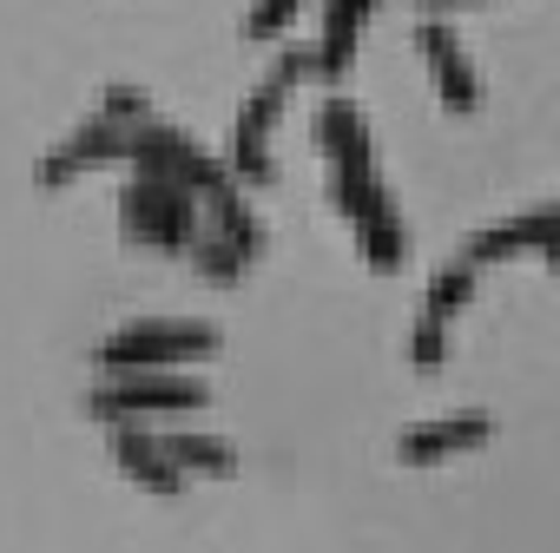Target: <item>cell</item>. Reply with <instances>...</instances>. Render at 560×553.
<instances>
[{
    "mask_svg": "<svg viewBox=\"0 0 560 553\" xmlns=\"http://www.w3.org/2000/svg\"><path fill=\"white\" fill-rule=\"evenodd\" d=\"M198 224H205V204H198L185 185L145 178V172L126 178V191H119V231H126L132 250L145 244V250H159V257H185L191 237H198Z\"/></svg>",
    "mask_w": 560,
    "mask_h": 553,
    "instance_id": "6da1fadb",
    "label": "cell"
},
{
    "mask_svg": "<svg viewBox=\"0 0 560 553\" xmlns=\"http://www.w3.org/2000/svg\"><path fill=\"white\" fill-rule=\"evenodd\" d=\"M211 389L185 369H106V383L86 396L93 422H152V415H178V409H205Z\"/></svg>",
    "mask_w": 560,
    "mask_h": 553,
    "instance_id": "7a4b0ae2",
    "label": "cell"
},
{
    "mask_svg": "<svg viewBox=\"0 0 560 553\" xmlns=\"http://www.w3.org/2000/svg\"><path fill=\"white\" fill-rule=\"evenodd\" d=\"M304 73H317V54H284V60L270 67V80L244 99L237 139H231V165H237L244 185H270L277 178V165H270V126H277V106H284L291 80H304Z\"/></svg>",
    "mask_w": 560,
    "mask_h": 553,
    "instance_id": "3957f363",
    "label": "cell"
},
{
    "mask_svg": "<svg viewBox=\"0 0 560 553\" xmlns=\"http://www.w3.org/2000/svg\"><path fill=\"white\" fill-rule=\"evenodd\" d=\"M218 356V330L211 323H126L100 343L106 369H185Z\"/></svg>",
    "mask_w": 560,
    "mask_h": 553,
    "instance_id": "277c9868",
    "label": "cell"
},
{
    "mask_svg": "<svg viewBox=\"0 0 560 553\" xmlns=\"http://www.w3.org/2000/svg\"><path fill=\"white\" fill-rule=\"evenodd\" d=\"M488 435H494V422H488L481 409H462V415H435V422H422V428H402L396 455H402L409 468H435V461L475 455Z\"/></svg>",
    "mask_w": 560,
    "mask_h": 553,
    "instance_id": "5b68a950",
    "label": "cell"
},
{
    "mask_svg": "<svg viewBox=\"0 0 560 553\" xmlns=\"http://www.w3.org/2000/svg\"><path fill=\"white\" fill-rule=\"evenodd\" d=\"M126 145H132V126H119V119H93V126H80L47 165H40V185H67V178H80V172H93V165H126Z\"/></svg>",
    "mask_w": 560,
    "mask_h": 553,
    "instance_id": "8992f818",
    "label": "cell"
},
{
    "mask_svg": "<svg viewBox=\"0 0 560 553\" xmlns=\"http://www.w3.org/2000/svg\"><path fill=\"white\" fill-rule=\"evenodd\" d=\"M113 461L126 481H139L145 494H185V474L172 468V455L159 448L152 422H113Z\"/></svg>",
    "mask_w": 560,
    "mask_h": 553,
    "instance_id": "52a82bcc",
    "label": "cell"
},
{
    "mask_svg": "<svg viewBox=\"0 0 560 553\" xmlns=\"http://www.w3.org/2000/svg\"><path fill=\"white\" fill-rule=\"evenodd\" d=\"M547 244H560V204H547V211H521V217H508V224H488V231H475L468 237V263H501V257H521V250H547Z\"/></svg>",
    "mask_w": 560,
    "mask_h": 553,
    "instance_id": "ba28073f",
    "label": "cell"
},
{
    "mask_svg": "<svg viewBox=\"0 0 560 553\" xmlns=\"http://www.w3.org/2000/svg\"><path fill=\"white\" fill-rule=\"evenodd\" d=\"M422 60H429V73H435V86H442V106H455V113H475V67H468V54L455 47V27H442V21H429L422 27Z\"/></svg>",
    "mask_w": 560,
    "mask_h": 553,
    "instance_id": "9c48e42d",
    "label": "cell"
},
{
    "mask_svg": "<svg viewBox=\"0 0 560 553\" xmlns=\"http://www.w3.org/2000/svg\"><path fill=\"white\" fill-rule=\"evenodd\" d=\"M317 145H324L330 172H343V165H376L370 126H363V113H357L350 99H324V113H317Z\"/></svg>",
    "mask_w": 560,
    "mask_h": 553,
    "instance_id": "30bf717a",
    "label": "cell"
},
{
    "mask_svg": "<svg viewBox=\"0 0 560 553\" xmlns=\"http://www.w3.org/2000/svg\"><path fill=\"white\" fill-rule=\"evenodd\" d=\"M363 21H370V0H330L324 8V40H317V80H343L350 60H357V40H363Z\"/></svg>",
    "mask_w": 560,
    "mask_h": 553,
    "instance_id": "8fae6325",
    "label": "cell"
},
{
    "mask_svg": "<svg viewBox=\"0 0 560 553\" xmlns=\"http://www.w3.org/2000/svg\"><path fill=\"white\" fill-rule=\"evenodd\" d=\"M159 448L172 455V468L191 481V474H205V481H224V474H237V448L224 442V435H191V428H159Z\"/></svg>",
    "mask_w": 560,
    "mask_h": 553,
    "instance_id": "7c38bea8",
    "label": "cell"
},
{
    "mask_svg": "<svg viewBox=\"0 0 560 553\" xmlns=\"http://www.w3.org/2000/svg\"><path fill=\"white\" fill-rule=\"evenodd\" d=\"M185 257H191V270L205 276V284H244V270L257 263V257H250L231 231H218L211 217L198 224V237H191V250H185Z\"/></svg>",
    "mask_w": 560,
    "mask_h": 553,
    "instance_id": "4fadbf2b",
    "label": "cell"
},
{
    "mask_svg": "<svg viewBox=\"0 0 560 553\" xmlns=\"http://www.w3.org/2000/svg\"><path fill=\"white\" fill-rule=\"evenodd\" d=\"M357 244H363V263H370L376 276H396V270L409 263V231H402L396 211H376L370 224H357Z\"/></svg>",
    "mask_w": 560,
    "mask_h": 553,
    "instance_id": "5bb4252c",
    "label": "cell"
},
{
    "mask_svg": "<svg viewBox=\"0 0 560 553\" xmlns=\"http://www.w3.org/2000/svg\"><path fill=\"white\" fill-rule=\"evenodd\" d=\"M475 284H481V263L455 257V263H442V270L429 276V297H422V310H429V317H455V310L475 297Z\"/></svg>",
    "mask_w": 560,
    "mask_h": 553,
    "instance_id": "9a60e30c",
    "label": "cell"
},
{
    "mask_svg": "<svg viewBox=\"0 0 560 553\" xmlns=\"http://www.w3.org/2000/svg\"><path fill=\"white\" fill-rule=\"evenodd\" d=\"M409 363L422 369V376H435L442 363H448V317H416V330H409Z\"/></svg>",
    "mask_w": 560,
    "mask_h": 553,
    "instance_id": "2e32d148",
    "label": "cell"
},
{
    "mask_svg": "<svg viewBox=\"0 0 560 553\" xmlns=\"http://www.w3.org/2000/svg\"><path fill=\"white\" fill-rule=\"evenodd\" d=\"M298 8H304V0H257V8H250V21H244V34H250V40L284 34V27L298 21Z\"/></svg>",
    "mask_w": 560,
    "mask_h": 553,
    "instance_id": "e0dca14e",
    "label": "cell"
},
{
    "mask_svg": "<svg viewBox=\"0 0 560 553\" xmlns=\"http://www.w3.org/2000/svg\"><path fill=\"white\" fill-rule=\"evenodd\" d=\"M540 257H547V270H553V276H560V244H547V250H540Z\"/></svg>",
    "mask_w": 560,
    "mask_h": 553,
    "instance_id": "ac0fdd59",
    "label": "cell"
}]
</instances>
